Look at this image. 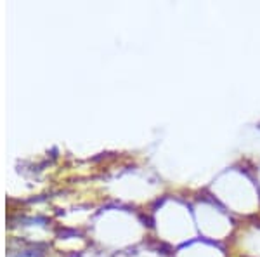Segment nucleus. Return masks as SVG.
Instances as JSON below:
<instances>
[{"instance_id":"obj_5","label":"nucleus","mask_w":260,"mask_h":257,"mask_svg":"<svg viewBox=\"0 0 260 257\" xmlns=\"http://www.w3.org/2000/svg\"><path fill=\"white\" fill-rule=\"evenodd\" d=\"M174 257H233L228 243L196 237L191 242L174 248Z\"/></svg>"},{"instance_id":"obj_3","label":"nucleus","mask_w":260,"mask_h":257,"mask_svg":"<svg viewBox=\"0 0 260 257\" xmlns=\"http://www.w3.org/2000/svg\"><path fill=\"white\" fill-rule=\"evenodd\" d=\"M191 202L196 227H198V237L229 245L231 238L234 237L238 226H240L236 216H233L210 193L191 196Z\"/></svg>"},{"instance_id":"obj_1","label":"nucleus","mask_w":260,"mask_h":257,"mask_svg":"<svg viewBox=\"0 0 260 257\" xmlns=\"http://www.w3.org/2000/svg\"><path fill=\"white\" fill-rule=\"evenodd\" d=\"M210 195L233 216H260V184L253 167H229L213 179Z\"/></svg>"},{"instance_id":"obj_4","label":"nucleus","mask_w":260,"mask_h":257,"mask_svg":"<svg viewBox=\"0 0 260 257\" xmlns=\"http://www.w3.org/2000/svg\"><path fill=\"white\" fill-rule=\"evenodd\" d=\"M229 250L238 257H260V216L238 226L229 242Z\"/></svg>"},{"instance_id":"obj_2","label":"nucleus","mask_w":260,"mask_h":257,"mask_svg":"<svg viewBox=\"0 0 260 257\" xmlns=\"http://www.w3.org/2000/svg\"><path fill=\"white\" fill-rule=\"evenodd\" d=\"M156 204L158 217L151 222V227H158V242L174 250L198 237L189 196L161 195Z\"/></svg>"}]
</instances>
